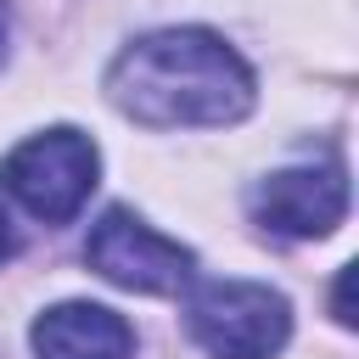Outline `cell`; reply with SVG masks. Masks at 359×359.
I'll return each instance as SVG.
<instances>
[{"instance_id": "obj_1", "label": "cell", "mask_w": 359, "mask_h": 359, "mask_svg": "<svg viewBox=\"0 0 359 359\" xmlns=\"http://www.w3.org/2000/svg\"><path fill=\"white\" fill-rule=\"evenodd\" d=\"M107 95L146 129H224L252 112V67L208 28H163L112 62Z\"/></svg>"}, {"instance_id": "obj_2", "label": "cell", "mask_w": 359, "mask_h": 359, "mask_svg": "<svg viewBox=\"0 0 359 359\" xmlns=\"http://www.w3.org/2000/svg\"><path fill=\"white\" fill-rule=\"evenodd\" d=\"M185 325L213 359H275L286 348L292 309L258 280H202L185 297Z\"/></svg>"}, {"instance_id": "obj_3", "label": "cell", "mask_w": 359, "mask_h": 359, "mask_svg": "<svg viewBox=\"0 0 359 359\" xmlns=\"http://www.w3.org/2000/svg\"><path fill=\"white\" fill-rule=\"evenodd\" d=\"M95 140L79 129H45L6 157V191L45 224H67L95 191Z\"/></svg>"}, {"instance_id": "obj_4", "label": "cell", "mask_w": 359, "mask_h": 359, "mask_svg": "<svg viewBox=\"0 0 359 359\" xmlns=\"http://www.w3.org/2000/svg\"><path fill=\"white\" fill-rule=\"evenodd\" d=\"M84 258L101 280H112L123 292H180L191 280V247L168 241L163 230H151L129 208H107L90 224Z\"/></svg>"}, {"instance_id": "obj_5", "label": "cell", "mask_w": 359, "mask_h": 359, "mask_svg": "<svg viewBox=\"0 0 359 359\" xmlns=\"http://www.w3.org/2000/svg\"><path fill=\"white\" fill-rule=\"evenodd\" d=\"M252 208L280 236H331L348 213V180L342 168H280L252 191Z\"/></svg>"}, {"instance_id": "obj_6", "label": "cell", "mask_w": 359, "mask_h": 359, "mask_svg": "<svg viewBox=\"0 0 359 359\" xmlns=\"http://www.w3.org/2000/svg\"><path fill=\"white\" fill-rule=\"evenodd\" d=\"M34 353L39 359H129L135 331L123 314L101 303H56L34 320Z\"/></svg>"}, {"instance_id": "obj_7", "label": "cell", "mask_w": 359, "mask_h": 359, "mask_svg": "<svg viewBox=\"0 0 359 359\" xmlns=\"http://www.w3.org/2000/svg\"><path fill=\"white\" fill-rule=\"evenodd\" d=\"M17 252V230H11V213H6V196H0V264Z\"/></svg>"}, {"instance_id": "obj_8", "label": "cell", "mask_w": 359, "mask_h": 359, "mask_svg": "<svg viewBox=\"0 0 359 359\" xmlns=\"http://www.w3.org/2000/svg\"><path fill=\"white\" fill-rule=\"evenodd\" d=\"M6 39H11V11H6V0H0V56H6Z\"/></svg>"}]
</instances>
